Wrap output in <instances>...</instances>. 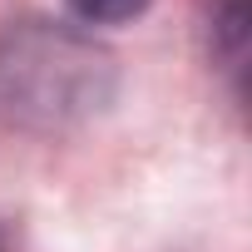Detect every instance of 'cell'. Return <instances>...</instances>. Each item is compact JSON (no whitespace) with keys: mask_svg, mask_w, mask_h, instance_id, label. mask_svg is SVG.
<instances>
[{"mask_svg":"<svg viewBox=\"0 0 252 252\" xmlns=\"http://www.w3.org/2000/svg\"><path fill=\"white\" fill-rule=\"evenodd\" d=\"M15 45V40H10ZM99 55L74 40V35H25L10 60H0L5 99L15 114H64V109H89L99 99Z\"/></svg>","mask_w":252,"mask_h":252,"instance_id":"1","label":"cell"},{"mask_svg":"<svg viewBox=\"0 0 252 252\" xmlns=\"http://www.w3.org/2000/svg\"><path fill=\"white\" fill-rule=\"evenodd\" d=\"M69 10L89 25H124L149 10V0H69Z\"/></svg>","mask_w":252,"mask_h":252,"instance_id":"2","label":"cell"}]
</instances>
